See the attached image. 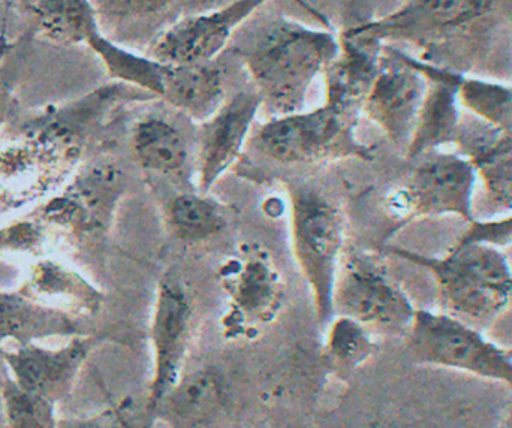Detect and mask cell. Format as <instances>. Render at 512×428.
I'll return each instance as SVG.
<instances>
[{
    "label": "cell",
    "instance_id": "484cf974",
    "mask_svg": "<svg viewBox=\"0 0 512 428\" xmlns=\"http://www.w3.org/2000/svg\"><path fill=\"white\" fill-rule=\"evenodd\" d=\"M107 3L120 18L143 27L144 32L153 36V41L186 12V0H107Z\"/></svg>",
    "mask_w": 512,
    "mask_h": 428
},
{
    "label": "cell",
    "instance_id": "83f0119b",
    "mask_svg": "<svg viewBox=\"0 0 512 428\" xmlns=\"http://www.w3.org/2000/svg\"><path fill=\"white\" fill-rule=\"evenodd\" d=\"M59 428H147L144 405L125 399L92 417L59 421Z\"/></svg>",
    "mask_w": 512,
    "mask_h": 428
},
{
    "label": "cell",
    "instance_id": "f1b7e54d",
    "mask_svg": "<svg viewBox=\"0 0 512 428\" xmlns=\"http://www.w3.org/2000/svg\"><path fill=\"white\" fill-rule=\"evenodd\" d=\"M237 0H186V14H198V12L212 11V9L224 8Z\"/></svg>",
    "mask_w": 512,
    "mask_h": 428
},
{
    "label": "cell",
    "instance_id": "4fadbf2b",
    "mask_svg": "<svg viewBox=\"0 0 512 428\" xmlns=\"http://www.w3.org/2000/svg\"><path fill=\"white\" fill-rule=\"evenodd\" d=\"M268 0H237L224 8L186 14L150 45V56L176 65H207L233 42L240 27Z\"/></svg>",
    "mask_w": 512,
    "mask_h": 428
},
{
    "label": "cell",
    "instance_id": "4316f807",
    "mask_svg": "<svg viewBox=\"0 0 512 428\" xmlns=\"http://www.w3.org/2000/svg\"><path fill=\"white\" fill-rule=\"evenodd\" d=\"M42 27L62 41H77L92 33V15L86 0H39Z\"/></svg>",
    "mask_w": 512,
    "mask_h": 428
},
{
    "label": "cell",
    "instance_id": "f546056e",
    "mask_svg": "<svg viewBox=\"0 0 512 428\" xmlns=\"http://www.w3.org/2000/svg\"><path fill=\"white\" fill-rule=\"evenodd\" d=\"M499 428H512V406L510 412H508L507 417H505V420L502 421V424L499 426Z\"/></svg>",
    "mask_w": 512,
    "mask_h": 428
},
{
    "label": "cell",
    "instance_id": "cb8c5ba5",
    "mask_svg": "<svg viewBox=\"0 0 512 428\" xmlns=\"http://www.w3.org/2000/svg\"><path fill=\"white\" fill-rule=\"evenodd\" d=\"M324 357L327 369L339 379L354 375L378 351L372 331L348 316L336 315L324 328Z\"/></svg>",
    "mask_w": 512,
    "mask_h": 428
},
{
    "label": "cell",
    "instance_id": "52a82bcc",
    "mask_svg": "<svg viewBox=\"0 0 512 428\" xmlns=\"http://www.w3.org/2000/svg\"><path fill=\"white\" fill-rule=\"evenodd\" d=\"M218 277L227 297L221 319L225 339L254 340L276 321L285 301V283L267 249L245 244L222 262Z\"/></svg>",
    "mask_w": 512,
    "mask_h": 428
},
{
    "label": "cell",
    "instance_id": "9c48e42d",
    "mask_svg": "<svg viewBox=\"0 0 512 428\" xmlns=\"http://www.w3.org/2000/svg\"><path fill=\"white\" fill-rule=\"evenodd\" d=\"M197 309L188 285L179 273L167 271L159 280L150 322L153 372L144 402L147 428L155 424L156 411L185 375V364L194 340Z\"/></svg>",
    "mask_w": 512,
    "mask_h": 428
},
{
    "label": "cell",
    "instance_id": "7a4b0ae2",
    "mask_svg": "<svg viewBox=\"0 0 512 428\" xmlns=\"http://www.w3.org/2000/svg\"><path fill=\"white\" fill-rule=\"evenodd\" d=\"M387 253L429 270L438 286L441 312L480 331L487 330L511 304L510 264L483 240L468 238L442 258L402 247H387Z\"/></svg>",
    "mask_w": 512,
    "mask_h": 428
},
{
    "label": "cell",
    "instance_id": "5bb4252c",
    "mask_svg": "<svg viewBox=\"0 0 512 428\" xmlns=\"http://www.w3.org/2000/svg\"><path fill=\"white\" fill-rule=\"evenodd\" d=\"M262 101L256 90H240L200 123L197 147L198 189L209 194L218 180L236 164L251 135Z\"/></svg>",
    "mask_w": 512,
    "mask_h": 428
},
{
    "label": "cell",
    "instance_id": "8fae6325",
    "mask_svg": "<svg viewBox=\"0 0 512 428\" xmlns=\"http://www.w3.org/2000/svg\"><path fill=\"white\" fill-rule=\"evenodd\" d=\"M427 92L429 78L421 71L417 59L391 45H384L378 74L361 111L391 143L408 149Z\"/></svg>",
    "mask_w": 512,
    "mask_h": 428
},
{
    "label": "cell",
    "instance_id": "d6986e66",
    "mask_svg": "<svg viewBox=\"0 0 512 428\" xmlns=\"http://www.w3.org/2000/svg\"><path fill=\"white\" fill-rule=\"evenodd\" d=\"M57 336H83L78 316L48 306L24 291L0 292V351L8 340L27 345Z\"/></svg>",
    "mask_w": 512,
    "mask_h": 428
},
{
    "label": "cell",
    "instance_id": "603a6c76",
    "mask_svg": "<svg viewBox=\"0 0 512 428\" xmlns=\"http://www.w3.org/2000/svg\"><path fill=\"white\" fill-rule=\"evenodd\" d=\"M23 291L45 304L47 300H57L65 312L68 310L75 316L95 315L102 304V294L95 286L78 274L48 262L33 271L32 280Z\"/></svg>",
    "mask_w": 512,
    "mask_h": 428
},
{
    "label": "cell",
    "instance_id": "7c38bea8",
    "mask_svg": "<svg viewBox=\"0 0 512 428\" xmlns=\"http://www.w3.org/2000/svg\"><path fill=\"white\" fill-rule=\"evenodd\" d=\"M125 194L122 168L114 162H98L78 174L60 197L47 204L41 217L80 240H98L110 232Z\"/></svg>",
    "mask_w": 512,
    "mask_h": 428
},
{
    "label": "cell",
    "instance_id": "e0dca14e",
    "mask_svg": "<svg viewBox=\"0 0 512 428\" xmlns=\"http://www.w3.org/2000/svg\"><path fill=\"white\" fill-rule=\"evenodd\" d=\"M336 59L325 69V104L360 114L381 65L384 44L352 29L339 38Z\"/></svg>",
    "mask_w": 512,
    "mask_h": 428
},
{
    "label": "cell",
    "instance_id": "44dd1931",
    "mask_svg": "<svg viewBox=\"0 0 512 428\" xmlns=\"http://www.w3.org/2000/svg\"><path fill=\"white\" fill-rule=\"evenodd\" d=\"M131 144L135 159L147 173L177 176L191 162V138L179 122L165 114H147L138 120Z\"/></svg>",
    "mask_w": 512,
    "mask_h": 428
},
{
    "label": "cell",
    "instance_id": "7402d4cb",
    "mask_svg": "<svg viewBox=\"0 0 512 428\" xmlns=\"http://www.w3.org/2000/svg\"><path fill=\"white\" fill-rule=\"evenodd\" d=\"M165 222L171 235L183 244H200L228 228L224 206L209 194L183 192L165 204Z\"/></svg>",
    "mask_w": 512,
    "mask_h": 428
},
{
    "label": "cell",
    "instance_id": "30bf717a",
    "mask_svg": "<svg viewBox=\"0 0 512 428\" xmlns=\"http://www.w3.org/2000/svg\"><path fill=\"white\" fill-rule=\"evenodd\" d=\"M475 177L477 168L469 159L432 150L418 158L405 185L388 197V212L400 223L439 214L471 220Z\"/></svg>",
    "mask_w": 512,
    "mask_h": 428
},
{
    "label": "cell",
    "instance_id": "5b68a950",
    "mask_svg": "<svg viewBox=\"0 0 512 428\" xmlns=\"http://www.w3.org/2000/svg\"><path fill=\"white\" fill-rule=\"evenodd\" d=\"M357 125L358 114L324 102L313 110L271 117L256 132L255 143L265 158L280 165L372 161V147L358 138Z\"/></svg>",
    "mask_w": 512,
    "mask_h": 428
},
{
    "label": "cell",
    "instance_id": "4dcf8cb0",
    "mask_svg": "<svg viewBox=\"0 0 512 428\" xmlns=\"http://www.w3.org/2000/svg\"><path fill=\"white\" fill-rule=\"evenodd\" d=\"M508 352H510V355H511V357H512V351H508Z\"/></svg>",
    "mask_w": 512,
    "mask_h": 428
},
{
    "label": "cell",
    "instance_id": "8992f818",
    "mask_svg": "<svg viewBox=\"0 0 512 428\" xmlns=\"http://www.w3.org/2000/svg\"><path fill=\"white\" fill-rule=\"evenodd\" d=\"M403 339L409 361L417 366L462 373L512 390L510 352L460 319L444 312L417 309Z\"/></svg>",
    "mask_w": 512,
    "mask_h": 428
},
{
    "label": "cell",
    "instance_id": "ffe728a7",
    "mask_svg": "<svg viewBox=\"0 0 512 428\" xmlns=\"http://www.w3.org/2000/svg\"><path fill=\"white\" fill-rule=\"evenodd\" d=\"M421 71L429 78V92L418 119L417 128L409 143V159H418L439 146L454 140L459 132L456 96L459 95L460 81L456 75L418 60Z\"/></svg>",
    "mask_w": 512,
    "mask_h": 428
},
{
    "label": "cell",
    "instance_id": "ac0fdd59",
    "mask_svg": "<svg viewBox=\"0 0 512 428\" xmlns=\"http://www.w3.org/2000/svg\"><path fill=\"white\" fill-rule=\"evenodd\" d=\"M230 405V387L221 370L200 367L185 373L167 394L156 420H164L171 428H206L215 423Z\"/></svg>",
    "mask_w": 512,
    "mask_h": 428
},
{
    "label": "cell",
    "instance_id": "ba28073f",
    "mask_svg": "<svg viewBox=\"0 0 512 428\" xmlns=\"http://www.w3.org/2000/svg\"><path fill=\"white\" fill-rule=\"evenodd\" d=\"M415 312L411 298L378 259L361 252L343 255L334 288L336 315L361 322L373 334L405 337Z\"/></svg>",
    "mask_w": 512,
    "mask_h": 428
},
{
    "label": "cell",
    "instance_id": "3957f363",
    "mask_svg": "<svg viewBox=\"0 0 512 428\" xmlns=\"http://www.w3.org/2000/svg\"><path fill=\"white\" fill-rule=\"evenodd\" d=\"M292 252L309 286L316 321L324 330L334 318V288L345 250V220L321 189L289 183Z\"/></svg>",
    "mask_w": 512,
    "mask_h": 428
},
{
    "label": "cell",
    "instance_id": "9a60e30c",
    "mask_svg": "<svg viewBox=\"0 0 512 428\" xmlns=\"http://www.w3.org/2000/svg\"><path fill=\"white\" fill-rule=\"evenodd\" d=\"M96 343L93 337L77 336L71 337L62 348L48 349L27 343L18 345L14 351L0 352L18 387L57 405L68 399Z\"/></svg>",
    "mask_w": 512,
    "mask_h": 428
},
{
    "label": "cell",
    "instance_id": "2e32d148",
    "mask_svg": "<svg viewBox=\"0 0 512 428\" xmlns=\"http://www.w3.org/2000/svg\"><path fill=\"white\" fill-rule=\"evenodd\" d=\"M493 3L495 0H406L393 14L351 29L384 45L420 41L429 33L457 29L483 17Z\"/></svg>",
    "mask_w": 512,
    "mask_h": 428
},
{
    "label": "cell",
    "instance_id": "d4e9b609",
    "mask_svg": "<svg viewBox=\"0 0 512 428\" xmlns=\"http://www.w3.org/2000/svg\"><path fill=\"white\" fill-rule=\"evenodd\" d=\"M3 415L8 428H59L56 405L6 379L2 388Z\"/></svg>",
    "mask_w": 512,
    "mask_h": 428
},
{
    "label": "cell",
    "instance_id": "6da1fadb",
    "mask_svg": "<svg viewBox=\"0 0 512 428\" xmlns=\"http://www.w3.org/2000/svg\"><path fill=\"white\" fill-rule=\"evenodd\" d=\"M233 41L262 108L271 117L304 110L313 83L340 50L334 33L282 15L258 23L246 21Z\"/></svg>",
    "mask_w": 512,
    "mask_h": 428
},
{
    "label": "cell",
    "instance_id": "277c9868",
    "mask_svg": "<svg viewBox=\"0 0 512 428\" xmlns=\"http://www.w3.org/2000/svg\"><path fill=\"white\" fill-rule=\"evenodd\" d=\"M93 45L114 77L165 102L192 122L209 119L227 99L225 77L216 62L176 65L153 56H140L101 38Z\"/></svg>",
    "mask_w": 512,
    "mask_h": 428
}]
</instances>
